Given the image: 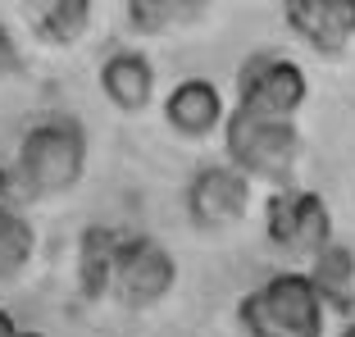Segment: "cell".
Wrapping results in <instances>:
<instances>
[{
	"label": "cell",
	"instance_id": "1",
	"mask_svg": "<svg viewBox=\"0 0 355 337\" xmlns=\"http://www.w3.org/2000/svg\"><path fill=\"white\" fill-rule=\"evenodd\" d=\"M87 128L73 114H51L23 132L10 168H0V200H55L87 173Z\"/></svg>",
	"mask_w": 355,
	"mask_h": 337
},
{
	"label": "cell",
	"instance_id": "2",
	"mask_svg": "<svg viewBox=\"0 0 355 337\" xmlns=\"http://www.w3.org/2000/svg\"><path fill=\"white\" fill-rule=\"evenodd\" d=\"M241 337H324L328 310L314 292L310 274H273L237 301Z\"/></svg>",
	"mask_w": 355,
	"mask_h": 337
},
{
	"label": "cell",
	"instance_id": "3",
	"mask_svg": "<svg viewBox=\"0 0 355 337\" xmlns=\"http://www.w3.org/2000/svg\"><path fill=\"white\" fill-rule=\"evenodd\" d=\"M223 155L246 182H269V187H292V168L301 159V128L287 119H260L232 110L223 119Z\"/></svg>",
	"mask_w": 355,
	"mask_h": 337
},
{
	"label": "cell",
	"instance_id": "4",
	"mask_svg": "<svg viewBox=\"0 0 355 337\" xmlns=\"http://www.w3.org/2000/svg\"><path fill=\"white\" fill-rule=\"evenodd\" d=\"M264 237L278 255L314 264L333 246V210L310 187H273V196L264 200Z\"/></svg>",
	"mask_w": 355,
	"mask_h": 337
},
{
	"label": "cell",
	"instance_id": "5",
	"mask_svg": "<svg viewBox=\"0 0 355 337\" xmlns=\"http://www.w3.org/2000/svg\"><path fill=\"white\" fill-rule=\"evenodd\" d=\"M178 287V260L150 232H119L114 269H110V301L123 310H155Z\"/></svg>",
	"mask_w": 355,
	"mask_h": 337
},
{
	"label": "cell",
	"instance_id": "6",
	"mask_svg": "<svg viewBox=\"0 0 355 337\" xmlns=\"http://www.w3.org/2000/svg\"><path fill=\"white\" fill-rule=\"evenodd\" d=\"M305 96H310V78H305L301 64L278 55V51H255L251 60L237 69V105L232 110L296 123Z\"/></svg>",
	"mask_w": 355,
	"mask_h": 337
},
{
	"label": "cell",
	"instance_id": "7",
	"mask_svg": "<svg viewBox=\"0 0 355 337\" xmlns=\"http://www.w3.org/2000/svg\"><path fill=\"white\" fill-rule=\"evenodd\" d=\"M187 219L200 232H228L251 214V182L232 164H205L187 182Z\"/></svg>",
	"mask_w": 355,
	"mask_h": 337
},
{
	"label": "cell",
	"instance_id": "8",
	"mask_svg": "<svg viewBox=\"0 0 355 337\" xmlns=\"http://www.w3.org/2000/svg\"><path fill=\"white\" fill-rule=\"evenodd\" d=\"M282 19L310 51L328 60H342L355 42V0H287Z\"/></svg>",
	"mask_w": 355,
	"mask_h": 337
},
{
	"label": "cell",
	"instance_id": "9",
	"mask_svg": "<svg viewBox=\"0 0 355 337\" xmlns=\"http://www.w3.org/2000/svg\"><path fill=\"white\" fill-rule=\"evenodd\" d=\"M164 119H168V128H173L178 137L200 141V137H209V132H219L228 110H223V96L209 78H182V83L164 96Z\"/></svg>",
	"mask_w": 355,
	"mask_h": 337
},
{
	"label": "cell",
	"instance_id": "10",
	"mask_svg": "<svg viewBox=\"0 0 355 337\" xmlns=\"http://www.w3.org/2000/svg\"><path fill=\"white\" fill-rule=\"evenodd\" d=\"M101 92L123 114H141L155 101V64L141 51H114L101 64Z\"/></svg>",
	"mask_w": 355,
	"mask_h": 337
},
{
	"label": "cell",
	"instance_id": "11",
	"mask_svg": "<svg viewBox=\"0 0 355 337\" xmlns=\"http://www.w3.org/2000/svg\"><path fill=\"white\" fill-rule=\"evenodd\" d=\"M119 232L105 223H87L78 237V292L83 301H110V269H114Z\"/></svg>",
	"mask_w": 355,
	"mask_h": 337
},
{
	"label": "cell",
	"instance_id": "12",
	"mask_svg": "<svg viewBox=\"0 0 355 337\" xmlns=\"http://www.w3.org/2000/svg\"><path fill=\"white\" fill-rule=\"evenodd\" d=\"M92 28V5L87 0H51L32 10V32L46 46H78Z\"/></svg>",
	"mask_w": 355,
	"mask_h": 337
},
{
	"label": "cell",
	"instance_id": "13",
	"mask_svg": "<svg viewBox=\"0 0 355 337\" xmlns=\"http://www.w3.org/2000/svg\"><path fill=\"white\" fill-rule=\"evenodd\" d=\"M37 255V232L23 219L19 205L0 200V283H14Z\"/></svg>",
	"mask_w": 355,
	"mask_h": 337
},
{
	"label": "cell",
	"instance_id": "14",
	"mask_svg": "<svg viewBox=\"0 0 355 337\" xmlns=\"http://www.w3.org/2000/svg\"><path fill=\"white\" fill-rule=\"evenodd\" d=\"M205 14H209L205 0H132L128 5V23L137 32H173L187 23H200Z\"/></svg>",
	"mask_w": 355,
	"mask_h": 337
},
{
	"label": "cell",
	"instance_id": "15",
	"mask_svg": "<svg viewBox=\"0 0 355 337\" xmlns=\"http://www.w3.org/2000/svg\"><path fill=\"white\" fill-rule=\"evenodd\" d=\"M314 292L324 301V310L333 306H351V287H355V255L346 246H328L319 260H314V274H310Z\"/></svg>",
	"mask_w": 355,
	"mask_h": 337
},
{
	"label": "cell",
	"instance_id": "16",
	"mask_svg": "<svg viewBox=\"0 0 355 337\" xmlns=\"http://www.w3.org/2000/svg\"><path fill=\"white\" fill-rule=\"evenodd\" d=\"M19 74H23V51H19V42H14L10 23H0V87L10 83V78H19Z\"/></svg>",
	"mask_w": 355,
	"mask_h": 337
},
{
	"label": "cell",
	"instance_id": "17",
	"mask_svg": "<svg viewBox=\"0 0 355 337\" xmlns=\"http://www.w3.org/2000/svg\"><path fill=\"white\" fill-rule=\"evenodd\" d=\"M0 337H46V333H28V328H19L5 310H0Z\"/></svg>",
	"mask_w": 355,
	"mask_h": 337
},
{
	"label": "cell",
	"instance_id": "18",
	"mask_svg": "<svg viewBox=\"0 0 355 337\" xmlns=\"http://www.w3.org/2000/svg\"><path fill=\"white\" fill-rule=\"evenodd\" d=\"M342 337H355V324H351V328H346V333H342Z\"/></svg>",
	"mask_w": 355,
	"mask_h": 337
}]
</instances>
